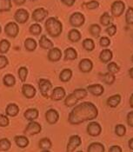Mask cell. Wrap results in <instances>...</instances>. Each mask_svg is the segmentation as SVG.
Masks as SVG:
<instances>
[{
	"label": "cell",
	"instance_id": "cell-35",
	"mask_svg": "<svg viewBox=\"0 0 133 152\" xmlns=\"http://www.w3.org/2000/svg\"><path fill=\"white\" fill-rule=\"evenodd\" d=\"M3 83L7 87H12L16 83V78L14 77V76H12V74H6V75H4V77L3 78Z\"/></svg>",
	"mask_w": 133,
	"mask_h": 152
},
{
	"label": "cell",
	"instance_id": "cell-30",
	"mask_svg": "<svg viewBox=\"0 0 133 152\" xmlns=\"http://www.w3.org/2000/svg\"><path fill=\"white\" fill-rule=\"evenodd\" d=\"M12 8V0H0V13L10 12Z\"/></svg>",
	"mask_w": 133,
	"mask_h": 152
},
{
	"label": "cell",
	"instance_id": "cell-31",
	"mask_svg": "<svg viewBox=\"0 0 133 152\" xmlns=\"http://www.w3.org/2000/svg\"><path fill=\"white\" fill-rule=\"evenodd\" d=\"M82 46L87 51H92L95 49V42L91 38H85L82 43Z\"/></svg>",
	"mask_w": 133,
	"mask_h": 152
},
{
	"label": "cell",
	"instance_id": "cell-43",
	"mask_svg": "<svg viewBox=\"0 0 133 152\" xmlns=\"http://www.w3.org/2000/svg\"><path fill=\"white\" fill-rule=\"evenodd\" d=\"M115 133L118 137H124L126 134V128L124 124H118L115 127Z\"/></svg>",
	"mask_w": 133,
	"mask_h": 152
},
{
	"label": "cell",
	"instance_id": "cell-53",
	"mask_svg": "<svg viewBox=\"0 0 133 152\" xmlns=\"http://www.w3.org/2000/svg\"><path fill=\"white\" fill-rule=\"evenodd\" d=\"M17 5H23L24 3L26 2V0H12Z\"/></svg>",
	"mask_w": 133,
	"mask_h": 152
},
{
	"label": "cell",
	"instance_id": "cell-42",
	"mask_svg": "<svg viewBox=\"0 0 133 152\" xmlns=\"http://www.w3.org/2000/svg\"><path fill=\"white\" fill-rule=\"evenodd\" d=\"M18 77L20 79L21 82H25L26 78H27V76H28V70L26 67H20L18 69Z\"/></svg>",
	"mask_w": 133,
	"mask_h": 152
},
{
	"label": "cell",
	"instance_id": "cell-45",
	"mask_svg": "<svg viewBox=\"0 0 133 152\" xmlns=\"http://www.w3.org/2000/svg\"><path fill=\"white\" fill-rule=\"evenodd\" d=\"M85 5H86V8L89 9V10H96L99 7V2L97 0H91L87 3H85Z\"/></svg>",
	"mask_w": 133,
	"mask_h": 152
},
{
	"label": "cell",
	"instance_id": "cell-13",
	"mask_svg": "<svg viewBox=\"0 0 133 152\" xmlns=\"http://www.w3.org/2000/svg\"><path fill=\"white\" fill-rule=\"evenodd\" d=\"M45 119L50 124H55L59 120V113L54 109H50L45 113Z\"/></svg>",
	"mask_w": 133,
	"mask_h": 152
},
{
	"label": "cell",
	"instance_id": "cell-6",
	"mask_svg": "<svg viewBox=\"0 0 133 152\" xmlns=\"http://www.w3.org/2000/svg\"><path fill=\"white\" fill-rule=\"evenodd\" d=\"M4 33L9 37L15 38L19 33V27L16 22H9L4 26Z\"/></svg>",
	"mask_w": 133,
	"mask_h": 152
},
{
	"label": "cell",
	"instance_id": "cell-5",
	"mask_svg": "<svg viewBox=\"0 0 133 152\" xmlns=\"http://www.w3.org/2000/svg\"><path fill=\"white\" fill-rule=\"evenodd\" d=\"M38 88H39V91L42 94V96L48 98L50 96L49 93L52 89V83L48 79L41 78V79H39V82H38Z\"/></svg>",
	"mask_w": 133,
	"mask_h": 152
},
{
	"label": "cell",
	"instance_id": "cell-28",
	"mask_svg": "<svg viewBox=\"0 0 133 152\" xmlns=\"http://www.w3.org/2000/svg\"><path fill=\"white\" fill-rule=\"evenodd\" d=\"M72 70L71 69H64L60 72V75H59V79H60L61 82L66 83L69 82L72 77Z\"/></svg>",
	"mask_w": 133,
	"mask_h": 152
},
{
	"label": "cell",
	"instance_id": "cell-59",
	"mask_svg": "<svg viewBox=\"0 0 133 152\" xmlns=\"http://www.w3.org/2000/svg\"><path fill=\"white\" fill-rule=\"evenodd\" d=\"M31 1H32V2H35V1H37V0H31Z\"/></svg>",
	"mask_w": 133,
	"mask_h": 152
},
{
	"label": "cell",
	"instance_id": "cell-3",
	"mask_svg": "<svg viewBox=\"0 0 133 152\" xmlns=\"http://www.w3.org/2000/svg\"><path fill=\"white\" fill-rule=\"evenodd\" d=\"M125 11V4L122 0H116L110 5V12L113 17L119 18Z\"/></svg>",
	"mask_w": 133,
	"mask_h": 152
},
{
	"label": "cell",
	"instance_id": "cell-9",
	"mask_svg": "<svg viewBox=\"0 0 133 152\" xmlns=\"http://www.w3.org/2000/svg\"><path fill=\"white\" fill-rule=\"evenodd\" d=\"M87 133L91 137H98L102 133V126L97 122H91L87 125Z\"/></svg>",
	"mask_w": 133,
	"mask_h": 152
},
{
	"label": "cell",
	"instance_id": "cell-37",
	"mask_svg": "<svg viewBox=\"0 0 133 152\" xmlns=\"http://www.w3.org/2000/svg\"><path fill=\"white\" fill-rule=\"evenodd\" d=\"M12 147L11 141L7 138L0 139V151H8Z\"/></svg>",
	"mask_w": 133,
	"mask_h": 152
},
{
	"label": "cell",
	"instance_id": "cell-20",
	"mask_svg": "<svg viewBox=\"0 0 133 152\" xmlns=\"http://www.w3.org/2000/svg\"><path fill=\"white\" fill-rule=\"evenodd\" d=\"M38 116H39L38 110L37 109H34V108H31V109L26 110L24 113V117L28 121H35L38 117Z\"/></svg>",
	"mask_w": 133,
	"mask_h": 152
},
{
	"label": "cell",
	"instance_id": "cell-56",
	"mask_svg": "<svg viewBox=\"0 0 133 152\" xmlns=\"http://www.w3.org/2000/svg\"><path fill=\"white\" fill-rule=\"evenodd\" d=\"M129 75H130V77L133 79V67H132L130 70H129Z\"/></svg>",
	"mask_w": 133,
	"mask_h": 152
},
{
	"label": "cell",
	"instance_id": "cell-14",
	"mask_svg": "<svg viewBox=\"0 0 133 152\" xmlns=\"http://www.w3.org/2000/svg\"><path fill=\"white\" fill-rule=\"evenodd\" d=\"M47 58L49 61L50 62H58L62 58V51L58 47H53L50 49L47 54Z\"/></svg>",
	"mask_w": 133,
	"mask_h": 152
},
{
	"label": "cell",
	"instance_id": "cell-15",
	"mask_svg": "<svg viewBox=\"0 0 133 152\" xmlns=\"http://www.w3.org/2000/svg\"><path fill=\"white\" fill-rule=\"evenodd\" d=\"M87 91L88 92L92 94L95 96H100L104 94V88L102 84L100 83H95V84H91L87 86Z\"/></svg>",
	"mask_w": 133,
	"mask_h": 152
},
{
	"label": "cell",
	"instance_id": "cell-8",
	"mask_svg": "<svg viewBox=\"0 0 133 152\" xmlns=\"http://www.w3.org/2000/svg\"><path fill=\"white\" fill-rule=\"evenodd\" d=\"M41 129H42V127L38 123H37L35 121H31L24 129V134L27 136H33V135H37L40 133Z\"/></svg>",
	"mask_w": 133,
	"mask_h": 152
},
{
	"label": "cell",
	"instance_id": "cell-36",
	"mask_svg": "<svg viewBox=\"0 0 133 152\" xmlns=\"http://www.w3.org/2000/svg\"><path fill=\"white\" fill-rule=\"evenodd\" d=\"M11 48V43L7 39H2L0 41V53L5 54L9 51Z\"/></svg>",
	"mask_w": 133,
	"mask_h": 152
},
{
	"label": "cell",
	"instance_id": "cell-52",
	"mask_svg": "<svg viewBox=\"0 0 133 152\" xmlns=\"http://www.w3.org/2000/svg\"><path fill=\"white\" fill-rule=\"evenodd\" d=\"M77 0H61V2L68 7H72Z\"/></svg>",
	"mask_w": 133,
	"mask_h": 152
},
{
	"label": "cell",
	"instance_id": "cell-23",
	"mask_svg": "<svg viewBox=\"0 0 133 152\" xmlns=\"http://www.w3.org/2000/svg\"><path fill=\"white\" fill-rule=\"evenodd\" d=\"M5 113L9 117H16L19 113V108L16 104H10L7 105L6 109H5Z\"/></svg>",
	"mask_w": 133,
	"mask_h": 152
},
{
	"label": "cell",
	"instance_id": "cell-46",
	"mask_svg": "<svg viewBox=\"0 0 133 152\" xmlns=\"http://www.w3.org/2000/svg\"><path fill=\"white\" fill-rule=\"evenodd\" d=\"M117 31H118V30H117V25L114 24V23H110L109 26H107V28H106V30H105L106 33H107L110 37H113V36L117 33Z\"/></svg>",
	"mask_w": 133,
	"mask_h": 152
},
{
	"label": "cell",
	"instance_id": "cell-10",
	"mask_svg": "<svg viewBox=\"0 0 133 152\" xmlns=\"http://www.w3.org/2000/svg\"><path fill=\"white\" fill-rule=\"evenodd\" d=\"M82 143L81 137L78 135H73L69 138V142L66 147V151L72 152Z\"/></svg>",
	"mask_w": 133,
	"mask_h": 152
},
{
	"label": "cell",
	"instance_id": "cell-16",
	"mask_svg": "<svg viewBox=\"0 0 133 152\" xmlns=\"http://www.w3.org/2000/svg\"><path fill=\"white\" fill-rule=\"evenodd\" d=\"M65 96H66V92L63 87H55L51 92L50 98L54 101H60L65 97Z\"/></svg>",
	"mask_w": 133,
	"mask_h": 152
},
{
	"label": "cell",
	"instance_id": "cell-57",
	"mask_svg": "<svg viewBox=\"0 0 133 152\" xmlns=\"http://www.w3.org/2000/svg\"><path fill=\"white\" fill-rule=\"evenodd\" d=\"M1 32H2V27H1V25H0V34H1Z\"/></svg>",
	"mask_w": 133,
	"mask_h": 152
},
{
	"label": "cell",
	"instance_id": "cell-18",
	"mask_svg": "<svg viewBox=\"0 0 133 152\" xmlns=\"http://www.w3.org/2000/svg\"><path fill=\"white\" fill-rule=\"evenodd\" d=\"M113 58V53L109 49L103 50L99 54V59L103 64H108Z\"/></svg>",
	"mask_w": 133,
	"mask_h": 152
},
{
	"label": "cell",
	"instance_id": "cell-38",
	"mask_svg": "<svg viewBox=\"0 0 133 152\" xmlns=\"http://www.w3.org/2000/svg\"><path fill=\"white\" fill-rule=\"evenodd\" d=\"M29 31L31 35L33 36H39L42 32V27L39 23H33L30 26Z\"/></svg>",
	"mask_w": 133,
	"mask_h": 152
},
{
	"label": "cell",
	"instance_id": "cell-47",
	"mask_svg": "<svg viewBox=\"0 0 133 152\" xmlns=\"http://www.w3.org/2000/svg\"><path fill=\"white\" fill-rule=\"evenodd\" d=\"M10 124V120L7 116L3 115L0 113V127H6Z\"/></svg>",
	"mask_w": 133,
	"mask_h": 152
},
{
	"label": "cell",
	"instance_id": "cell-29",
	"mask_svg": "<svg viewBox=\"0 0 133 152\" xmlns=\"http://www.w3.org/2000/svg\"><path fill=\"white\" fill-rule=\"evenodd\" d=\"M38 145H39V149H41L42 151H49L50 150L51 146H52V142L49 138L45 137V138H42L41 140L39 141Z\"/></svg>",
	"mask_w": 133,
	"mask_h": 152
},
{
	"label": "cell",
	"instance_id": "cell-1",
	"mask_svg": "<svg viewBox=\"0 0 133 152\" xmlns=\"http://www.w3.org/2000/svg\"><path fill=\"white\" fill-rule=\"evenodd\" d=\"M98 116L97 106L91 102H83L76 104L70 112L68 122L72 125H78L87 121H91Z\"/></svg>",
	"mask_w": 133,
	"mask_h": 152
},
{
	"label": "cell",
	"instance_id": "cell-26",
	"mask_svg": "<svg viewBox=\"0 0 133 152\" xmlns=\"http://www.w3.org/2000/svg\"><path fill=\"white\" fill-rule=\"evenodd\" d=\"M87 151L88 152H104L105 151V149H104V144H102L101 142H91V143L88 146Z\"/></svg>",
	"mask_w": 133,
	"mask_h": 152
},
{
	"label": "cell",
	"instance_id": "cell-12",
	"mask_svg": "<svg viewBox=\"0 0 133 152\" xmlns=\"http://www.w3.org/2000/svg\"><path fill=\"white\" fill-rule=\"evenodd\" d=\"M78 68L83 73H89L93 69V62L89 58H83L78 64Z\"/></svg>",
	"mask_w": 133,
	"mask_h": 152
},
{
	"label": "cell",
	"instance_id": "cell-21",
	"mask_svg": "<svg viewBox=\"0 0 133 152\" xmlns=\"http://www.w3.org/2000/svg\"><path fill=\"white\" fill-rule=\"evenodd\" d=\"M81 32L77 29H72L68 33V39L72 43H77L81 40Z\"/></svg>",
	"mask_w": 133,
	"mask_h": 152
},
{
	"label": "cell",
	"instance_id": "cell-22",
	"mask_svg": "<svg viewBox=\"0 0 133 152\" xmlns=\"http://www.w3.org/2000/svg\"><path fill=\"white\" fill-rule=\"evenodd\" d=\"M39 46L45 50H50L54 47V45L46 37V35H42L39 39Z\"/></svg>",
	"mask_w": 133,
	"mask_h": 152
},
{
	"label": "cell",
	"instance_id": "cell-2",
	"mask_svg": "<svg viewBox=\"0 0 133 152\" xmlns=\"http://www.w3.org/2000/svg\"><path fill=\"white\" fill-rule=\"evenodd\" d=\"M45 27L47 34L51 37H59L63 31V24L57 18L54 17H50L46 19L45 23Z\"/></svg>",
	"mask_w": 133,
	"mask_h": 152
},
{
	"label": "cell",
	"instance_id": "cell-49",
	"mask_svg": "<svg viewBox=\"0 0 133 152\" xmlns=\"http://www.w3.org/2000/svg\"><path fill=\"white\" fill-rule=\"evenodd\" d=\"M9 64V60L4 55H0V70L5 68Z\"/></svg>",
	"mask_w": 133,
	"mask_h": 152
},
{
	"label": "cell",
	"instance_id": "cell-39",
	"mask_svg": "<svg viewBox=\"0 0 133 152\" xmlns=\"http://www.w3.org/2000/svg\"><path fill=\"white\" fill-rule=\"evenodd\" d=\"M115 80H116V77H115V74H113V73H110L108 71L107 73L103 75V81L109 85L113 84Z\"/></svg>",
	"mask_w": 133,
	"mask_h": 152
},
{
	"label": "cell",
	"instance_id": "cell-11",
	"mask_svg": "<svg viewBox=\"0 0 133 152\" xmlns=\"http://www.w3.org/2000/svg\"><path fill=\"white\" fill-rule=\"evenodd\" d=\"M29 17H30L29 12L23 8L17 10L15 14H14V19L17 23H26L29 19Z\"/></svg>",
	"mask_w": 133,
	"mask_h": 152
},
{
	"label": "cell",
	"instance_id": "cell-51",
	"mask_svg": "<svg viewBox=\"0 0 133 152\" xmlns=\"http://www.w3.org/2000/svg\"><path fill=\"white\" fill-rule=\"evenodd\" d=\"M110 152H122L123 150L119 145H113L109 149Z\"/></svg>",
	"mask_w": 133,
	"mask_h": 152
},
{
	"label": "cell",
	"instance_id": "cell-54",
	"mask_svg": "<svg viewBox=\"0 0 133 152\" xmlns=\"http://www.w3.org/2000/svg\"><path fill=\"white\" fill-rule=\"evenodd\" d=\"M128 145H129V148H130L132 151H133V137L132 138H131V139L129 140Z\"/></svg>",
	"mask_w": 133,
	"mask_h": 152
},
{
	"label": "cell",
	"instance_id": "cell-17",
	"mask_svg": "<svg viewBox=\"0 0 133 152\" xmlns=\"http://www.w3.org/2000/svg\"><path fill=\"white\" fill-rule=\"evenodd\" d=\"M36 89L34 86H32L31 84H28V83H25L22 86V93L24 95V96L28 99H31V98H33L36 95Z\"/></svg>",
	"mask_w": 133,
	"mask_h": 152
},
{
	"label": "cell",
	"instance_id": "cell-40",
	"mask_svg": "<svg viewBox=\"0 0 133 152\" xmlns=\"http://www.w3.org/2000/svg\"><path fill=\"white\" fill-rule=\"evenodd\" d=\"M75 96H76V97L80 101V100H82V99H84L85 98L86 96H87V95H88V91H87V90H85V89H76L74 91L72 92Z\"/></svg>",
	"mask_w": 133,
	"mask_h": 152
},
{
	"label": "cell",
	"instance_id": "cell-7",
	"mask_svg": "<svg viewBox=\"0 0 133 152\" xmlns=\"http://www.w3.org/2000/svg\"><path fill=\"white\" fill-rule=\"evenodd\" d=\"M48 15L49 12L46 9L40 7V8H37L32 12L31 18L33 21H35L37 23H40V22L44 21Z\"/></svg>",
	"mask_w": 133,
	"mask_h": 152
},
{
	"label": "cell",
	"instance_id": "cell-44",
	"mask_svg": "<svg viewBox=\"0 0 133 152\" xmlns=\"http://www.w3.org/2000/svg\"><path fill=\"white\" fill-rule=\"evenodd\" d=\"M107 70L110 73H113V74H116L118 73L119 70H120V67L115 63V62H110L107 64Z\"/></svg>",
	"mask_w": 133,
	"mask_h": 152
},
{
	"label": "cell",
	"instance_id": "cell-4",
	"mask_svg": "<svg viewBox=\"0 0 133 152\" xmlns=\"http://www.w3.org/2000/svg\"><path fill=\"white\" fill-rule=\"evenodd\" d=\"M69 22L70 24L74 27V28H79L81 26L84 25V23L85 22V15L81 12H74L69 18Z\"/></svg>",
	"mask_w": 133,
	"mask_h": 152
},
{
	"label": "cell",
	"instance_id": "cell-25",
	"mask_svg": "<svg viewBox=\"0 0 133 152\" xmlns=\"http://www.w3.org/2000/svg\"><path fill=\"white\" fill-rule=\"evenodd\" d=\"M14 141L17 144L21 149L26 148L29 145V139L25 136H16L14 137Z\"/></svg>",
	"mask_w": 133,
	"mask_h": 152
},
{
	"label": "cell",
	"instance_id": "cell-58",
	"mask_svg": "<svg viewBox=\"0 0 133 152\" xmlns=\"http://www.w3.org/2000/svg\"><path fill=\"white\" fill-rule=\"evenodd\" d=\"M132 63H133V55H132Z\"/></svg>",
	"mask_w": 133,
	"mask_h": 152
},
{
	"label": "cell",
	"instance_id": "cell-50",
	"mask_svg": "<svg viewBox=\"0 0 133 152\" xmlns=\"http://www.w3.org/2000/svg\"><path fill=\"white\" fill-rule=\"evenodd\" d=\"M126 120H127L128 125H129L130 127H132L133 128V110L132 111H130V112L127 114Z\"/></svg>",
	"mask_w": 133,
	"mask_h": 152
},
{
	"label": "cell",
	"instance_id": "cell-24",
	"mask_svg": "<svg viewBox=\"0 0 133 152\" xmlns=\"http://www.w3.org/2000/svg\"><path fill=\"white\" fill-rule=\"evenodd\" d=\"M77 58V52L74 48L69 47L64 50V60L72 61Z\"/></svg>",
	"mask_w": 133,
	"mask_h": 152
},
{
	"label": "cell",
	"instance_id": "cell-33",
	"mask_svg": "<svg viewBox=\"0 0 133 152\" xmlns=\"http://www.w3.org/2000/svg\"><path fill=\"white\" fill-rule=\"evenodd\" d=\"M78 99L76 97V96L73 93L70 94L69 96H67V97H65L64 99V104L67 107H72V106L76 105L78 103Z\"/></svg>",
	"mask_w": 133,
	"mask_h": 152
},
{
	"label": "cell",
	"instance_id": "cell-32",
	"mask_svg": "<svg viewBox=\"0 0 133 152\" xmlns=\"http://www.w3.org/2000/svg\"><path fill=\"white\" fill-rule=\"evenodd\" d=\"M101 26L97 23H93L90 26L89 28V32L90 34L94 37H99V36L101 34Z\"/></svg>",
	"mask_w": 133,
	"mask_h": 152
},
{
	"label": "cell",
	"instance_id": "cell-41",
	"mask_svg": "<svg viewBox=\"0 0 133 152\" xmlns=\"http://www.w3.org/2000/svg\"><path fill=\"white\" fill-rule=\"evenodd\" d=\"M125 22L129 25H133V7H129L125 13Z\"/></svg>",
	"mask_w": 133,
	"mask_h": 152
},
{
	"label": "cell",
	"instance_id": "cell-19",
	"mask_svg": "<svg viewBox=\"0 0 133 152\" xmlns=\"http://www.w3.org/2000/svg\"><path fill=\"white\" fill-rule=\"evenodd\" d=\"M121 96L119 94H116L110 96L106 101V104L110 108H116L121 103Z\"/></svg>",
	"mask_w": 133,
	"mask_h": 152
},
{
	"label": "cell",
	"instance_id": "cell-55",
	"mask_svg": "<svg viewBox=\"0 0 133 152\" xmlns=\"http://www.w3.org/2000/svg\"><path fill=\"white\" fill-rule=\"evenodd\" d=\"M130 106L133 109V93L132 94V96L130 97Z\"/></svg>",
	"mask_w": 133,
	"mask_h": 152
},
{
	"label": "cell",
	"instance_id": "cell-27",
	"mask_svg": "<svg viewBox=\"0 0 133 152\" xmlns=\"http://www.w3.org/2000/svg\"><path fill=\"white\" fill-rule=\"evenodd\" d=\"M24 45L26 50H28V51H34L37 49V41L35 39H33L31 37H28V38L25 39Z\"/></svg>",
	"mask_w": 133,
	"mask_h": 152
},
{
	"label": "cell",
	"instance_id": "cell-34",
	"mask_svg": "<svg viewBox=\"0 0 133 152\" xmlns=\"http://www.w3.org/2000/svg\"><path fill=\"white\" fill-rule=\"evenodd\" d=\"M112 23V18L110 17L108 12H104L102 14V16L100 17V23L103 25V26H109L110 23Z\"/></svg>",
	"mask_w": 133,
	"mask_h": 152
},
{
	"label": "cell",
	"instance_id": "cell-48",
	"mask_svg": "<svg viewBox=\"0 0 133 152\" xmlns=\"http://www.w3.org/2000/svg\"><path fill=\"white\" fill-rule=\"evenodd\" d=\"M99 45H100V46L104 47V48H106V47L110 46V39L108 37H102L99 39Z\"/></svg>",
	"mask_w": 133,
	"mask_h": 152
}]
</instances>
